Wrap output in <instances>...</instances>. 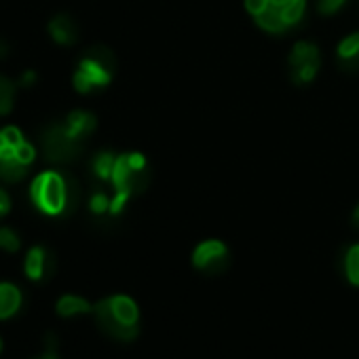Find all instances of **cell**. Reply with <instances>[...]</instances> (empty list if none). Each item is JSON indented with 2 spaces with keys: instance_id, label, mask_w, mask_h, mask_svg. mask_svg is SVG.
Listing matches in <instances>:
<instances>
[{
  "instance_id": "1",
  "label": "cell",
  "mask_w": 359,
  "mask_h": 359,
  "mask_svg": "<svg viewBox=\"0 0 359 359\" xmlns=\"http://www.w3.org/2000/svg\"><path fill=\"white\" fill-rule=\"evenodd\" d=\"M98 326L108 336L129 342L137 336V319L139 309L129 296H112L104 298L93 307Z\"/></svg>"
},
{
  "instance_id": "2",
  "label": "cell",
  "mask_w": 359,
  "mask_h": 359,
  "mask_svg": "<svg viewBox=\"0 0 359 359\" xmlns=\"http://www.w3.org/2000/svg\"><path fill=\"white\" fill-rule=\"evenodd\" d=\"M112 70H114L112 53L104 47H93L81 61V68L75 77V85L81 93H87L96 87H106L112 79Z\"/></svg>"
},
{
  "instance_id": "3",
  "label": "cell",
  "mask_w": 359,
  "mask_h": 359,
  "mask_svg": "<svg viewBox=\"0 0 359 359\" xmlns=\"http://www.w3.org/2000/svg\"><path fill=\"white\" fill-rule=\"evenodd\" d=\"M34 203L47 213H63L68 205V182L66 176L49 171L36 178L32 184Z\"/></svg>"
},
{
  "instance_id": "4",
  "label": "cell",
  "mask_w": 359,
  "mask_h": 359,
  "mask_svg": "<svg viewBox=\"0 0 359 359\" xmlns=\"http://www.w3.org/2000/svg\"><path fill=\"white\" fill-rule=\"evenodd\" d=\"M148 180H151V174L142 155H123L116 159V165L112 171V182L116 186V192H123L129 197L133 192L146 188Z\"/></svg>"
},
{
  "instance_id": "5",
  "label": "cell",
  "mask_w": 359,
  "mask_h": 359,
  "mask_svg": "<svg viewBox=\"0 0 359 359\" xmlns=\"http://www.w3.org/2000/svg\"><path fill=\"white\" fill-rule=\"evenodd\" d=\"M81 148H83L81 139L70 133L68 125H51L43 135V151L49 161L55 163L72 161L79 157Z\"/></svg>"
},
{
  "instance_id": "6",
  "label": "cell",
  "mask_w": 359,
  "mask_h": 359,
  "mask_svg": "<svg viewBox=\"0 0 359 359\" xmlns=\"http://www.w3.org/2000/svg\"><path fill=\"white\" fill-rule=\"evenodd\" d=\"M319 70V49L311 43H298L290 55V75L296 85L311 83Z\"/></svg>"
},
{
  "instance_id": "7",
  "label": "cell",
  "mask_w": 359,
  "mask_h": 359,
  "mask_svg": "<svg viewBox=\"0 0 359 359\" xmlns=\"http://www.w3.org/2000/svg\"><path fill=\"white\" fill-rule=\"evenodd\" d=\"M229 262H231V256H229V250L222 241H205L201 243L194 254H192V264L207 273V275H220L229 268Z\"/></svg>"
},
{
  "instance_id": "8",
  "label": "cell",
  "mask_w": 359,
  "mask_h": 359,
  "mask_svg": "<svg viewBox=\"0 0 359 359\" xmlns=\"http://www.w3.org/2000/svg\"><path fill=\"white\" fill-rule=\"evenodd\" d=\"M22 305V294L15 285L0 283V319L11 317Z\"/></svg>"
},
{
  "instance_id": "9",
  "label": "cell",
  "mask_w": 359,
  "mask_h": 359,
  "mask_svg": "<svg viewBox=\"0 0 359 359\" xmlns=\"http://www.w3.org/2000/svg\"><path fill=\"white\" fill-rule=\"evenodd\" d=\"M51 34H53V38L57 40V43H61V45H70V43H75L77 40V34H79V30H77V24L72 22L68 15H59V17H55L53 22H51Z\"/></svg>"
},
{
  "instance_id": "10",
  "label": "cell",
  "mask_w": 359,
  "mask_h": 359,
  "mask_svg": "<svg viewBox=\"0 0 359 359\" xmlns=\"http://www.w3.org/2000/svg\"><path fill=\"white\" fill-rule=\"evenodd\" d=\"M338 57L346 70H359V34L346 36L338 47Z\"/></svg>"
},
{
  "instance_id": "11",
  "label": "cell",
  "mask_w": 359,
  "mask_h": 359,
  "mask_svg": "<svg viewBox=\"0 0 359 359\" xmlns=\"http://www.w3.org/2000/svg\"><path fill=\"white\" fill-rule=\"evenodd\" d=\"M68 129H70V133L72 135H77L79 139H83V137H87L93 129H96V119L91 116V114H87V112H72L70 116H68Z\"/></svg>"
},
{
  "instance_id": "12",
  "label": "cell",
  "mask_w": 359,
  "mask_h": 359,
  "mask_svg": "<svg viewBox=\"0 0 359 359\" xmlns=\"http://www.w3.org/2000/svg\"><path fill=\"white\" fill-rule=\"evenodd\" d=\"M254 17H256V24L260 28H264L266 32H283L287 28V22L283 20L281 11L270 7V5L264 11H260L258 15H254Z\"/></svg>"
},
{
  "instance_id": "13",
  "label": "cell",
  "mask_w": 359,
  "mask_h": 359,
  "mask_svg": "<svg viewBox=\"0 0 359 359\" xmlns=\"http://www.w3.org/2000/svg\"><path fill=\"white\" fill-rule=\"evenodd\" d=\"M89 311H93V307L85 298H79V296H63L57 303V313L61 317H75V315H83Z\"/></svg>"
},
{
  "instance_id": "14",
  "label": "cell",
  "mask_w": 359,
  "mask_h": 359,
  "mask_svg": "<svg viewBox=\"0 0 359 359\" xmlns=\"http://www.w3.org/2000/svg\"><path fill=\"white\" fill-rule=\"evenodd\" d=\"M26 176V165L13 155V157H3L0 159V178L7 182H17Z\"/></svg>"
},
{
  "instance_id": "15",
  "label": "cell",
  "mask_w": 359,
  "mask_h": 359,
  "mask_svg": "<svg viewBox=\"0 0 359 359\" xmlns=\"http://www.w3.org/2000/svg\"><path fill=\"white\" fill-rule=\"evenodd\" d=\"M45 264H47V252L43 247H34L26 258V273L32 279L45 277Z\"/></svg>"
},
{
  "instance_id": "16",
  "label": "cell",
  "mask_w": 359,
  "mask_h": 359,
  "mask_svg": "<svg viewBox=\"0 0 359 359\" xmlns=\"http://www.w3.org/2000/svg\"><path fill=\"white\" fill-rule=\"evenodd\" d=\"M344 273L353 285H359V245L349 247L344 254Z\"/></svg>"
},
{
  "instance_id": "17",
  "label": "cell",
  "mask_w": 359,
  "mask_h": 359,
  "mask_svg": "<svg viewBox=\"0 0 359 359\" xmlns=\"http://www.w3.org/2000/svg\"><path fill=\"white\" fill-rule=\"evenodd\" d=\"M114 165H116V157H112L110 153H102V155H98L96 161H93V169H96V174H98L102 180H112Z\"/></svg>"
},
{
  "instance_id": "18",
  "label": "cell",
  "mask_w": 359,
  "mask_h": 359,
  "mask_svg": "<svg viewBox=\"0 0 359 359\" xmlns=\"http://www.w3.org/2000/svg\"><path fill=\"white\" fill-rule=\"evenodd\" d=\"M303 13H305V0H292L290 5H285L281 9V15L283 20L287 22V26H294L303 20Z\"/></svg>"
},
{
  "instance_id": "19",
  "label": "cell",
  "mask_w": 359,
  "mask_h": 359,
  "mask_svg": "<svg viewBox=\"0 0 359 359\" xmlns=\"http://www.w3.org/2000/svg\"><path fill=\"white\" fill-rule=\"evenodd\" d=\"M11 102H13V85L0 77V114L11 110Z\"/></svg>"
},
{
  "instance_id": "20",
  "label": "cell",
  "mask_w": 359,
  "mask_h": 359,
  "mask_svg": "<svg viewBox=\"0 0 359 359\" xmlns=\"http://www.w3.org/2000/svg\"><path fill=\"white\" fill-rule=\"evenodd\" d=\"M0 247L7 252H15L20 247V239L11 229H0Z\"/></svg>"
},
{
  "instance_id": "21",
  "label": "cell",
  "mask_w": 359,
  "mask_h": 359,
  "mask_svg": "<svg viewBox=\"0 0 359 359\" xmlns=\"http://www.w3.org/2000/svg\"><path fill=\"white\" fill-rule=\"evenodd\" d=\"M91 209H93L96 213H104V211H108V209H110V201H108V197H106L104 192H96V194L91 197Z\"/></svg>"
},
{
  "instance_id": "22",
  "label": "cell",
  "mask_w": 359,
  "mask_h": 359,
  "mask_svg": "<svg viewBox=\"0 0 359 359\" xmlns=\"http://www.w3.org/2000/svg\"><path fill=\"white\" fill-rule=\"evenodd\" d=\"M15 157L24 163V165H28L32 159H34V148L30 146V144H26V142H22L20 146L15 148Z\"/></svg>"
},
{
  "instance_id": "23",
  "label": "cell",
  "mask_w": 359,
  "mask_h": 359,
  "mask_svg": "<svg viewBox=\"0 0 359 359\" xmlns=\"http://www.w3.org/2000/svg\"><path fill=\"white\" fill-rule=\"evenodd\" d=\"M317 3H319V11L321 13L332 15V13H336L344 5V0H317Z\"/></svg>"
},
{
  "instance_id": "24",
  "label": "cell",
  "mask_w": 359,
  "mask_h": 359,
  "mask_svg": "<svg viewBox=\"0 0 359 359\" xmlns=\"http://www.w3.org/2000/svg\"><path fill=\"white\" fill-rule=\"evenodd\" d=\"M3 133H5V137H7V144H9V146H13V148H17L20 144L24 142V139H22V133H20L15 127H7Z\"/></svg>"
},
{
  "instance_id": "25",
  "label": "cell",
  "mask_w": 359,
  "mask_h": 359,
  "mask_svg": "<svg viewBox=\"0 0 359 359\" xmlns=\"http://www.w3.org/2000/svg\"><path fill=\"white\" fill-rule=\"evenodd\" d=\"M245 7L252 15H258L260 11L268 7V0H245Z\"/></svg>"
},
{
  "instance_id": "26",
  "label": "cell",
  "mask_w": 359,
  "mask_h": 359,
  "mask_svg": "<svg viewBox=\"0 0 359 359\" xmlns=\"http://www.w3.org/2000/svg\"><path fill=\"white\" fill-rule=\"evenodd\" d=\"M9 207H11V205H9V197H7L3 190H0V218H3V215L9 211Z\"/></svg>"
},
{
  "instance_id": "27",
  "label": "cell",
  "mask_w": 359,
  "mask_h": 359,
  "mask_svg": "<svg viewBox=\"0 0 359 359\" xmlns=\"http://www.w3.org/2000/svg\"><path fill=\"white\" fill-rule=\"evenodd\" d=\"M290 3H292V0H268V5L275 7V9H279V11H281L285 5H290Z\"/></svg>"
},
{
  "instance_id": "28",
  "label": "cell",
  "mask_w": 359,
  "mask_h": 359,
  "mask_svg": "<svg viewBox=\"0 0 359 359\" xmlns=\"http://www.w3.org/2000/svg\"><path fill=\"white\" fill-rule=\"evenodd\" d=\"M38 359H59V357H57L55 349H47V351H45V355H43V357H38Z\"/></svg>"
},
{
  "instance_id": "29",
  "label": "cell",
  "mask_w": 359,
  "mask_h": 359,
  "mask_svg": "<svg viewBox=\"0 0 359 359\" xmlns=\"http://www.w3.org/2000/svg\"><path fill=\"white\" fill-rule=\"evenodd\" d=\"M9 53V45L7 43H3V40H0V57H5Z\"/></svg>"
},
{
  "instance_id": "30",
  "label": "cell",
  "mask_w": 359,
  "mask_h": 359,
  "mask_svg": "<svg viewBox=\"0 0 359 359\" xmlns=\"http://www.w3.org/2000/svg\"><path fill=\"white\" fill-rule=\"evenodd\" d=\"M353 224L359 229V205L355 207V211H353Z\"/></svg>"
},
{
  "instance_id": "31",
  "label": "cell",
  "mask_w": 359,
  "mask_h": 359,
  "mask_svg": "<svg viewBox=\"0 0 359 359\" xmlns=\"http://www.w3.org/2000/svg\"><path fill=\"white\" fill-rule=\"evenodd\" d=\"M9 146L7 144V137H5V133H0V151H5Z\"/></svg>"
},
{
  "instance_id": "32",
  "label": "cell",
  "mask_w": 359,
  "mask_h": 359,
  "mask_svg": "<svg viewBox=\"0 0 359 359\" xmlns=\"http://www.w3.org/2000/svg\"><path fill=\"white\" fill-rule=\"evenodd\" d=\"M32 81H34V75H26V77H24V85H30Z\"/></svg>"
},
{
  "instance_id": "33",
  "label": "cell",
  "mask_w": 359,
  "mask_h": 359,
  "mask_svg": "<svg viewBox=\"0 0 359 359\" xmlns=\"http://www.w3.org/2000/svg\"><path fill=\"white\" fill-rule=\"evenodd\" d=\"M0 351H3V340H0Z\"/></svg>"
},
{
  "instance_id": "34",
  "label": "cell",
  "mask_w": 359,
  "mask_h": 359,
  "mask_svg": "<svg viewBox=\"0 0 359 359\" xmlns=\"http://www.w3.org/2000/svg\"><path fill=\"white\" fill-rule=\"evenodd\" d=\"M0 159H3V151H0Z\"/></svg>"
}]
</instances>
